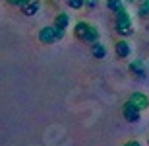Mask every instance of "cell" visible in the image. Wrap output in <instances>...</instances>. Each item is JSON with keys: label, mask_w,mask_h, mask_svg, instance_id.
I'll list each match as a JSON object with an SVG mask.
<instances>
[{"label": "cell", "mask_w": 149, "mask_h": 146, "mask_svg": "<svg viewBox=\"0 0 149 146\" xmlns=\"http://www.w3.org/2000/svg\"><path fill=\"white\" fill-rule=\"evenodd\" d=\"M74 35H76V39L83 41V43L99 41V29L95 25H91L89 22H77L76 28H74Z\"/></svg>", "instance_id": "1"}, {"label": "cell", "mask_w": 149, "mask_h": 146, "mask_svg": "<svg viewBox=\"0 0 149 146\" xmlns=\"http://www.w3.org/2000/svg\"><path fill=\"white\" fill-rule=\"evenodd\" d=\"M116 33L122 35V37H128V35L134 33V23L130 20V14L124 8L116 12Z\"/></svg>", "instance_id": "2"}, {"label": "cell", "mask_w": 149, "mask_h": 146, "mask_svg": "<svg viewBox=\"0 0 149 146\" xmlns=\"http://www.w3.org/2000/svg\"><path fill=\"white\" fill-rule=\"evenodd\" d=\"M64 31L66 29L58 28V25H52V28H43L41 31H39V41L41 43H45V45H52L54 41L62 39L64 37Z\"/></svg>", "instance_id": "3"}, {"label": "cell", "mask_w": 149, "mask_h": 146, "mask_svg": "<svg viewBox=\"0 0 149 146\" xmlns=\"http://www.w3.org/2000/svg\"><path fill=\"white\" fill-rule=\"evenodd\" d=\"M122 115H124V119H126L128 123H138L139 117H141V111H139L136 105H132L130 101H126V103H124V111H122Z\"/></svg>", "instance_id": "4"}, {"label": "cell", "mask_w": 149, "mask_h": 146, "mask_svg": "<svg viewBox=\"0 0 149 146\" xmlns=\"http://www.w3.org/2000/svg\"><path fill=\"white\" fill-rule=\"evenodd\" d=\"M130 103H132V105H136L139 109V111H143V109H149V97L145 96V94H132V96H130Z\"/></svg>", "instance_id": "5"}, {"label": "cell", "mask_w": 149, "mask_h": 146, "mask_svg": "<svg viewBox=\"0 0 149 146\" xmlns=\"http://www.w3.org/2000/svg\"><path fill=\"white\" fill-rule=\"evenodd\" d=\"M114 51L116 55L120 56V59H128L130 56V53H132V47H130V43L128 41H118V43H114Z\"/></svg>", "instance_id": "6"}, {"label": "cell", "mask_w": 149, "mask_h": 146, "mask_svg": "<svg viewBox=\"0 0 149 146\" xmlns=\"http://www.w3.org/2000/svg\"><path fill=\"white\" fill-rule=\"evenodd\" d=\"M39 8H41L39 0H27L25 4H22V12L25 14V16H35V14L39 12Z\"/></svg>", "instance_id": "7"}, {"label": "cell", "mask_w": 149, "mask_h": 146, "mask_svg": "<svg viewBox=\"0 0 149 146\" xmlns=\"http://www.w3.org/2000/svg\"><path fill=\"white\" fill-rule=\"evenodd\" d=\"M130 72H134L139 78H145V64L141 61H134L130 62Z\"/></svg>", "instance_id": "8"}, {"label": "cell", "mask_w": 149, "mask_h": 146, "mask_svg": "<svg viewBox=\"0 0 149 146\" xmlns=\"http://www.w3.org/2000/svg\"><path fill=\"white\" fill-rule=\"evenodd\" d=\"M91 53H93L95 59H105V56H107V49H105V45H101L99 41L91 43Z\"/></svg>", "instance_id": "9"}, {"label": "cell", "mask_w": 149, "mask_h": 146, "mask_svg": "<svg viewBox=\"0 0 149 146\" xmlns=\"http://www.w3.org/2000/svg\"><path fill=\"white\" fill-rule=\"evenodd\" d=\"M68 23H70V16L68 14H58L54 20V25H58L62 29H68Z\"/></svg>", "instance_id": "10"}, {"label": "cell", "mask_w": 149, "mask_h": 146, "mask_svg": "<svg viewBox=\"0 0 149 146\" xmlns=\"http://www.w3.org/2000/svg\"><path fill=\"white\" fill-rule=\"evenodd\" d=\"M107 8L116 14L118 10H122V8H124V4H122V0H107Z\"/></svg>", "instance_id": "11"}, {"label": "cell", "mask_w": 149, "mask_h": 146, "mask_svg": "<svg viewBox=\"0 0 149 146\" xmlns=\"http://www.w3.org/2000/svg\"><path fill=\"white\" fill-rule=\"evenodd\" d=\"M138 14H139L141 18L149 16V0H143V2L139 4V8H138Z\"/></svg>", "instance_id": "12"}, {"label": "cell", "mask_w": 149, "mask_h": 146, "mask_svg": "<svg viewBox=\"0 0 149 146\" xmlns=\"http://www.w3.org/2000/svg\"><path fill=\"white\" fill-rule=\"evenodd\" d=\"M68 4H70V8H74V10H79V8L85 4V0H68Z\"/></svg>", "instance_id": "13"}, {"label": "cell", "mask_w": 149, "mask_h": 146, "mask_svg": "<svg viewBox=\"0 0 149 146\" xmlns=\"http://www.w3.org/2000/svg\"><path fill=\"white\" fill-rule=\"evenodd\" d=\"M8 4H12V6H22V4H25L27 0H6Z\"/></svg>", "instance_id": "14"}, {"label": "cell", "mask_w": 149, "mask_h": 146, "mask_svg": "<svg viewBox=\"0 0 149 146\" xmlns=\"http://www.w3.org/2000/svg\"><path fill=\"white\" fill-rule=\"evenodd\" d=\"M124 146H141V144H139L138 140H130V142H126Z\"/></svg>", "instance_id": "15"}, {"label": "cell", "mask_w": 149, "mask_h": 146, "mask_svg": "<svg viewBox=\"0 0 149 146\" xmlns=\"http://www.w3.org/2000/svg\"><path fill=\"white\" fill-rule=\"evenodd\" d=\"M126 2H136V0H126Z\"/></svg>", "instance_id": "16"}, {"label": "cell", "mask_w": 149, "mask_h": 146, "mask_svg": "<svg viewBox=\"0 0 149 146\" xmlns=\"http://www.w3.org/2000/svg\"><path fill=\"white\" fill-rule=\"evenodd\" d=\"M141 2H143V0H141Z\"/></svg>", "instance_id": "17"}, {"label": "cell", "mask_w": 149, "mask_h": 146, "mask_svg": "<svg viewBox=\"0 0 149 146\" xmlns=\"http://www.w3.org/2000/svg\"><path fill=\"white\" fill-rule=\"evenodd\" d=\"M147 142H149V140H147Z\"/></svg>", "instance_id": "18"}]
</instances>
